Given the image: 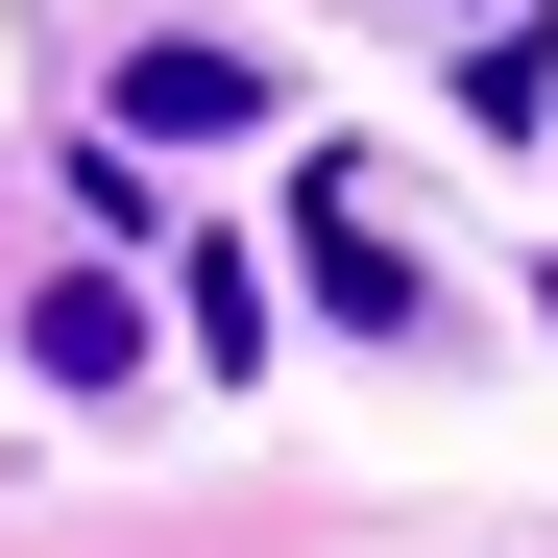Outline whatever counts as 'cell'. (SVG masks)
<instances>
[{
  "label": "cell",
  "instance_id": "6da1fadb",
  "mask_svg": "<svg viewBox=\"0 0 558 558\" xmlns=\"http://www.w3.org/2000/svg\"><path fill=\"white\" fill-rule=\"evenodd\" d=\"M292 267H316V316H364V340H413V243L364 219V170H292Z\"/></svg>",
  "mask_w": 558,
  "mask_h": 558
},
{
  "label": "cell",
  "instance_id": "7a4b0ae2",
  "mask_svg": "<svg viewBox=\"0 0 558 558\" xmlns=\"http://www.w3.org/2000/svg\"><path fill=\"white\" fill-rule=\"evenodd\" d=\"M219 122H267L243 49H122V146H219Z\"/></svg>",
  "mask_w": 558,
  "mask_h": 558
},
{
  "label": "cell",
  "instance_id": "3957f363",
  "mask_svg": "<svg viewBox=\"0 0 558 558\" xmlns=\"http://www.w3.org/2000/svg\"><path fill=\"white\" fill-rule=\"evenodd\" d=\"M25 364H49V389H146V316H122V267H73V292H25Z\"/></svg>",
  "mask_w": 558,
  "mask_h": 558
}]
</instances>
